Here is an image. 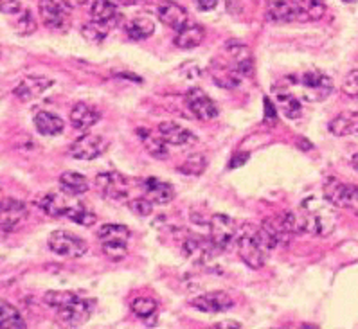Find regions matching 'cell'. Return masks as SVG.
Wrapping results in <instances>:
<instances>
[{
	"mask_svg": "<svg viewBox=\"0 0 358 329\" xmlns=\"http://www.w3.org/2000/svg\"><path fill=\"white\" fill-rule=\"evenodd\" d=\"M60 188H62L63 193L72 194V196H80V194H85L89 191V180L80 173L65 171L60 177Z\"/></svg>",
	"mask_w": 358,
	"mask_h": 329,
	"instance_id": "83f0119b",
	"label": "cell"
},
{
	"mask_svg": "<svg viewBox=\"0 0 358 329\" xmlns=\"http://www.w3.org/2000/svg\"><path fill=\"white\" fill-rule=\"evenodd\" d=\"M34 126H36L38 133L43 137H54L60 135L65 128V122L62 117H58L51 112H38L34 115Z\"/></svg>",
	"mask_w": 358,
	"mask_h": 329,
	"instance_id": "cb8c5ba5",
	"label": "cell"
},
{
	"mask_svg": "<svg viewBox=\"0 0 358 329\" xmlns=\"http://www.w3.org/2000/svg\"><path fill=\"white\" fill-rule=\"evenodd\" d=\"M124 29L132 40H146L155 33V24H153V20L146 19V16H135L124 25Z\"/></svg>",
	"mask_w": 358,
	"mask_h": 329,
	"instance_id": "4dcf8cb0",
	"label": "cell"
},
{
	"mask_svg": "<svg viewBox=\"0 0 358 329\" xmlns=\"http://www.w3.org/2000/svg\"><path fill=\"white\" fill-rule=\"evenodd\" d=\"M144 191H146L151 202L155 203H170L175 198L173 185L159 179L144 180Z\"/></svg>",
	"mask_w": 358,
	"mask_h": 329,
	"instance_id": "d4e9b609",
	"label": "cell"
},
{
	"mask_svg": "<svg viewBox=\"0 0 358 329\" xmlns=\"http://www.w3.org/2000/svg\"><path fill=\"white\" fill-rule=\"evenodd\" d=\"M203 38H205V31H203L202 25L189 24L177 33L175 45L179 49H194L203 42Z\"/></svg>",
	"mask_w": 358,
	"mask_h": 329,
	"instance_id": "484cf974",
	"label": "cell"
},
{
	"mask_svg": "<svg viewBox=\"0 0 358 329\" xmlns=\"http://www.w3.org/2000/svg\"><path fill=\"white\" fill-rule=\"evenodd\" d=\"M54 85V81L49 80V78H42V76H29V78H24L22 81H19V85L13 89V95L20 101H33V99L40 98V95L49 90L51 87Z\"/></svg>",
	"mask_w": 358,
	"mask_h": 329,
	"instance_id": "e0dca14e",
	"label": "cell"
},
{
	"mask_svg": "<svg viewBox=\"0 0 358 329\" xmlns=\"http://www.w3.org/2000/svg\"><path fill=\"white\" fill-rule=\"evenodd\" d=\"M295 216L299 231L319 238L330 236L337 225V212L333 211V203L328 198L308 196L306 200H302Z\"/></svg>",
	"mask_w": 358,
	"mask_h": 329,
	"instance_id": "6da1fadb",
	"label": "cell"
},
{
	"mask_svg": "<svg viewBox=\"0 0 358 329\" xmlns=\"http://www.w3.org/2000/svg\"><path fill=\"white\" fill-rule=\"evenodd\" d=\"M211 74L212 78H214V83H216L218 87H223V89H236V87H240L241 78H243L240 72H236L234 69L223 60L212 61Z\"/></svg>",
	"mask_w": 358,
	"mask_h": 329,
	"instance_id": "7402d4cb",
	"label": "cell"
},
{
	"mask_svg": "<svg viewBox=\"0 0 358 329\" xmlns=\"http://www.w3.org/2000/svg\"><path fill=\"white\" fill-rule=\"evenodd\" d=\"M22 11V0H2V13L19 14Z\"/></svg>",
	"mask_w": 358,
	"mask_h": 329,
	"instance_id": "b9f144b4",
	"label": "cell"
},
{
	"mask_svg": "<svg viewBox=\"0 0 358 329\" xmlns=\"http://www.w3.org/2000/svg\"><path fill=\"white\" fill-rule=\"evenodd\" d=\"M297 146H301L302 150H310L311 144H308L306 139H304V137H301V139H299V141H297Z\"/></svg>",
	"mask_w": 358,
	"mask_h": 329,
	"instance_id": "7dc6e473",
	"label": "cell"
},
{
	"mask_svg": "<svg viewBox=\"0 0 358 329\" xmlns=\"http://www.w3.org/2000/svg\"><path fill=\"white\" fill-rule=\"evenodd\" d=\"M110 2H112V4H115L119 8V5H133V4H137V2H141V0H110Z\"/></svg>",
	"mask_w": 358,
	"mask_h": 329,
	"instance_id": "f6af8a7d",
	"label": "cell"
},
{
	"mask_svg": "<svg viewBox=\"0 0 358 329\" xmlns=\"http://www.w3.org/2000/svg\"><path fill=\"white\" fill-rule=\"evenodd\" d=\"M214 250L220 249L212 243L211 238L203 240V238H197V236H189L188 240H184V245H182V252H184L186 258L191 259L197 264L208 263L209 259L214 256L212 254Z\"/></svg>",
	"mask_w": 358,
	"mask_h": 329,
	"instance_id": "d6986e66",
	"label": "cell"
},
{
	"mask_svg": "<svg viewBox=\"0 0 358 329\" xmlns=\"http://www.w3.org/2000/svg\"><path fill=\"white\" fill-rule=\"evenodd\" d=\"M72 5L67 0H40V16L49 29L62 31L67 27Z\"/></svg>",
	"mask_w": 358,
	"mask_h": 329,
	"instance_id": "9c48e42d",
	"label": "cell"
},
{
	"mask_svg": "<svg viewBox=\"0 0 358 329\" xmlns=\"http://www.w3.org/2000/svg\"><path fill=\"white\" fill-rule=\"evenodd\" d=\"M324 196L333 205L342 209H349L355 214H358V188L351 183H342L337 179L326 180Z\"/></svg>",
	"mask_w": 358,
	"mask_h": 329,
	"instance_id": "8992f818",
	"label": "cell"
},
{
	"mask_svg": "<svg viewBox=\"0 0 358 329\" xmlns=\"http://www.w3.org/2000/svg\"><path fill=\"white\" fill-rule=\"evenodd\" d=\"M351 164H353V168H355V170L358 171V153H357V155L353 157V160H351Z\"/></svg>",
	"mask_w": 358,
	"mask_h": 329,
	"instance_id": "681fc988",
	"label": "cell"
},
{
	"mask_svg": "<svg viewBox=\"0 0 358 329\" xmlns=\"http://www.w3.org/2000/svg\"><path fill=\"white\" fill-rule=\"evenodd\" d=\"M293 85L299 89V98L310 103H321L333 94V80L319 71H308L297 76Z\"/></svg>",
	"mask_w": 358,
	"mask_h": 329,
	"instance_id": "3957f363",
	"label": "cell"
},
{
	"mask_svg": "<svg viewBox=\"0 0 358 329\" xmlns=\"http://www.w3.org/2000/svg\"><path fill=\"white\" fill-rule=\"evenodd\" d=\"M200 11H212L218 5V0H194Z\"/></svg>",
	"mask_w": 358,
	"mask_h": 329,
	"instance_id": "7bdbcfd3",
	"label": "cell"
},
{
	"mask_svg": "<svg viewBox=\"0 0 358 329\" xmlns=\"http://www.w3.org/2000/svg\"><path fill=\"white\" fill-rule=\"evenodd\" d=\"M267 19L276 24H288V22H299L304 19V11H302L301 2H293V0H278L269 5L267 11Z\"/></svg>",
	"mask_w": 358,
	"mask_h": 329,
	"instance_id": "9a60e30c",
	"label": "cell"
},
{
	"mask_svg": "<svg viewBox=\"0 0 358 329\" xmlns=\"http://www.w3.org/2000/svg\"><path fill=\"white\" fill-rule=\"evenodd\" d=\"M159 135L170 146H191V144H197L198 141V137L193 132H189L188 128L180 126L177 122H161Z\"/></svg>",
	"mask_w": 358,
	"mask_h": 329,
	"instance_id": "ffe728a7",
	"label": "cell"
},
{
	"mask_svg": "<svg viewBox=\"0 0 358 329\" xmlns=\"http://www.w3.org/2000/svg\"><path fill=\"white\" fill-rule=\"evenodd\" d=\"M38 24L36 20H34L33 13L29 10H22L19 14V19L14 22V29H16V33L24 34V36H29V34H33L36 31Z\"/></svg>",
	"mask_w": 358,
	"mask_h": 329,
	"instance_id": "74e56055",
	"label": "cell"
},
{
	"mask_svg": "<svg viewBox=\"0 0 358 329\" xmlns=\"http://www.w3.org/2000/svg\"><path fill=\"white\" fill-rule=\"evenodd\" d=\"M113 25L107 24V22H98V20H92L89 24H85L81 27V33L83 36L92 43H101L104 38L109 36V33L112 31Z\"/></svg>",
	"mask_w": 358,
	"mask_h": 329,
	"instance_id": "836d02e7",
	"label": "cell"
},
{
	"mask_svg": "<svg viewBox=\"0 0 358 329\" xmlns=\"http://www.w3.org/2000/svg\"><path fill=\"white\" fill-rule=\"evenodd\" d=\"M344 2H355V0H344Z\"/></svg>",
	"mask_w": 358,
	"mask_h": 329,
	"instance_id": "f907efd6",
	"label": "cell"
},
{
	"mask_svg": "<svg viewBox=\"0 0 358 329\" xmlns=\"http://www.w3.org/2000/svg\"><path fill=\"white\" fill-rule=\"evenodd\" d=\"M80 299L74 292H65V290H51L43 295V302L54 310H60V308H65V306L72 304Z\"/></svg>",
	"mask_w": 358,
	"mask_h": 329,
	"instance_id": "e575fe53",
	"label": "cell"
},
{
	"mask_svg": "<svg viewBox=\"0 0 358 329\" xmlns=\"http://www.w3.org/2000/svg\"><path fill=\"white\" fill-rule=\"evenodd\" d=\"M306 20H321L326 14V5L322 0H299Z\"/></svg>",
	"mask_w": 358,
	"mask_h": 329,
	"instance_id": "f35d334b",
	"label": "cell"
},
{
	"mask_svg": "<svg viewBox=\"0 0 358 329\" xmlns=\"http://www.w3.org/2000/svg\"><path fill=\"white\" fill-rule=\"evenodd\" d=\"M96 188L110 200H124L128 196V180L118 171H104L96 177Z\"/></svg>",
	"mask_w": 358,
	"mask_h": 329,
	"instance_id": "8fae6325",
	"label": "cell"
},
{
	"mask_svg": "<svg viewBox=\"0 0 358 329\" xmlns=\"http://www.w3.org/2000/svg\"><path fill=\"white\" fill-rule=\"evenodd\" d=\"M186 104L191 110L194 117L200 121H212L218 117V106L212 103V99L209 98L203 90L191 89L186 94Z\"/></svg>",
	"mask_w": 358,
	"mask_h": 329,
	"instance_id": "5bb4252c",
	"label": "cell"
},
{
	"mask_svg": "<svg viewBox=\"0 0 358 329\" xmlns=\"http://www.w3.org/2000/svg\"><path fill=\"white\" fill-rule=\"evenodd\" d=\"M245 160H247V157H243V159H241L240 155H236L231 162V168H238V164H243Z\"/></svg>",
	"mask_w": 358,
	"mask_h": 329,
	"instance_id": "bcb514c9",
	"label": "cell"
},
{
	"mask_svg": "<svg viewBox=\"0 0 358 329\" xmlns=\"http://www.w3.org/2000/svg\"><path fill=\"white\" fill-rule=\"evenodd\" d=\"M208 168V160L205 157L197 153V155H191L188 160H186L184 164L179 166V171L184 174H189V177H198V174H202Z\"/></svg>",
	"mask_w": 358,
	"mask_h": 329,
	"instance_id": "d590c367",
	"label": "cell"
},
{
	"mask_svg": "<svg viewBox=\"0 0 358 329\" xmlns=\"http://www.w3.org/2000/svg\"><path fill=\"white\" fill-rule=\"evenodd\" d=\"M58 311V319L62 320L63 324L71 326V328H78V326L85 324L90 317V302L85 299H78L72 304L60 308Z\"/></svg>",
	"mask_w": 358,
	"mask_h": 329,
	"instance_id": "44dd1931",
	"label": "cell"
},
{
	"mask_svg": "<svg viewBox=\"0 0 358 329\" xmlns=\"http://www.w3.org/2000/svg\"><path fill=\"white\" fill-rule=\"evenodd\" d=\"M191 306L197 308L198 311H203V313H223V311L231 310L234 306L232 297L227 292H209L203 293V295L194 297L191 301Z\"/></svg>",
	"mask_w": 358,
	"mask_h": 329,
	"instance_id": "2e32d148",
	"label": "cell"
},
{
	"mask_svg": "<svg viewBox=\"0 0 358 329\" xmlns=\"http://www.w3.org/2000/svg\"><path fill=\"white\" fill-rule=\"evenodd\" d=\"M49 249L63 258H81L89 252V243L69 231H54L49 236Z\"/></svg>",
	"mask_w": 358,
	"mask_h": 329,
	"instance_id": "5b68a950",
	"label": "cell"
},
{
	"mask_svg": "<svg viewBox=\"0 0 358 329\" xmlns=\"http://www.w3.org/2000/svg\"><path fill=\"white\" fill-rule=\"evenodd\" d=\"M236 72L241 76H250L254 72V58L245 43L229 42L225 45V60Z\"/></svg>",
	"mask_w": 358,
	"mask_h": 329,
	"instance_id": "4fadbf2b",
	"label": "cell"
},
{
	"mask_svg": "<svg viewBox=\"0 0 358 329\" xmlns=\"http://www.w3.org/2000/svg\"><path fill=\"white\" fill-rule=\"evenodd\" d=\"M236 236H238V227L232 218L225 214H214L209 220V238L220 250L229 249L236 241Z\"/></svg>",
	"mask_w": 358,
	"mask_h": 329,
	"instance_id": "30bf717a",
	"label": "cell"
},
{
	"mask_svg": "<svg viewBox=\"0 0 358 329\" xmlns=\"http://www.w3.org/2000/svg\"><path fill=\"white\" fill-rule=\"evenodd\" d=\"M69 220H72L74 223H78V225L90 227L96 223V214L92 211H89V209H87L85 205L80 202L74 209H72Z\"/></svg>",
	"mask_w": 358,
	"mask_h": 329,
	"instance_id": "ab89813d",
	"label": "cell"
},
{
	"mask_svg": "<svg viewBox=\"0 0 358 329\" xmlns=\"http://www.w3.org/2000/svg\"><path fill=\"white\" fill-rule=\"evenodd\" d=\"M137 135L141 137L142 144L148 150L153 159L164 160L170 157V151H168V142L162 139V137H153V133L148 132V130H137Z\"/></svg>",
	"mask_w": 358,
	"mask_h": 329,
	"instance_id": "f1b7e54d",
	"label": "cell"
},
{
	"mask_svg": "<svg viewBox=\"0 0 358 329\" xmlns=\"http://www.w3.org/2000/svg\"><path fill=\"white\" fill-rule=\"evenodd\" d=\"M110 148V141L103 135H81L78 137L74 142L71 144V153L72 159L78 160H94L98 157H101L103 153H107V150Z\"/></svg>",
	"mask_w": 358,
	"mask_h": 329,
	"instance_id": "52a82bcc",
	"label": "cell"
},
{
	"mask_svg": "<svg viewBox=\"0 0 358 329\" xmlns=\"http://www.w3.org/2000/svg\"><path fill=\"white\" fill-rule=\"evenodd\" d=\"M236 243H238L240 258L252 270L261 269L267 258H269L270 250L278 247L272 236L269 234V231L263 225L260 229H256V227L249 225V223L238 229Z\"/></svg>",
	"mask_w": 358,
	"mask_h": 329,
	"instance_id": "7a4b0ae2",
	"label": "cell"
},
{
	"mask_svg": "<svg viewBox=\"0 0 358 329\" xmlns=\"http://www.w3.org/2000/svg\"><path fill=\"white\" fill-rule=\"evenodd\" d=\"M330 132L337 137L358 135V112L340 113L330 122Z\"/></svg>",
	"mask_w": 358,
	"mask_h": 329,
	"instance_id": "4316f807",
	"label": "cell"
},
{
	"mask_svg": "<svg viewBox=\"0 0 358 329\" xmlns=\"http://www.w3.org/2000/svg\"><path fill=\"white\" fill-rule=\"evenodd\" d=\"M214 328L216 329H225V328L240 329V328H243V326H241L240 322H236V320H225V322H218V324H214Z\"/></svg>",
	"mask_w": 358,
	"mask_h": 329,
	"instance_id": "ee69618b",
	"label": "cell"
},
{
	"mask_svg": "<svg viewBox=\"0 0 358 329\" xmlns=\"http://www.w3.org/2000/svg\"><path fill=\"white\" fill-rule=\"evenodd\" d=\"M98 238L104 254L113 261H119L128 254V240H130L128 227L121 223H104L99 227Z\"/></svg>",
	"mask_w": 358,
	"mask_h": 329,
	"instance_id": "277c9868",
	"label": "cell"
},
{
	"mask_svg": "<svg viewBox=\"0 0 358 329\" xmlns=\"http://www.w3.org/2000/svg\"><path fill=\"white\" fill-rule=\"evenodd\" d=\"M90 16L98 22H107V24L115 25L119 20L118 5L112 4L110 0H96L92 8H90Z\"/></svg>",
	"mask_w": 358,
	"mask_h": 329,
	"instance_id": "f546056e",
	"label": "cell"
},
{
	"mask_svg": "<svg viewBox=\"0 0 358 329\" xmlns=\"http://www.w3.org/2000/svg\"><path fill=\"white\" fill-rule=\"evenodd\" d=\"M80 203L78 196L72 194H60V193H49L40 196L36 205L43 214H47L51 218H69L71 216L72 209Z\"/></svg>",
	"mask_w": 358,
	"mask_h": 329,
	"instance_id": "ba28073f",
	"label": "cell"
},
{
	"mask_svg": "<svg viewBox=\"0 0 358 329\" xmlns=\"http://www.w3.org/2000/svg\"><path fill=\"white\" fill-rule=\"evenodd\" d=\"M67 2H69L72 8H80V5H85L89 0H67Z\"/></svg>",
	"mask_w": 358,
	"mask_h": 329,
	"instance_id": "c3c4849f",
	"label": "cell"
},
{
	"mask_svg": "<svg viewBox=\"0 0 358 329\" xmlns=\"http://www.w3.org/2000/svg\"><path fill=\"white\" fill-rule=\"evenodd\" d=\"M132 311L141 319H150V317L155 315L157 302L150 297H137L132 301Z\"/></svg>",
	"mask_w": 358,
	"mask_h": 329,
	"instance_id": "8d00e7d4",
	"label": "cell"
},
{
	"mask_svg": "<svg viewBox=\"0 0 358 329\" xmlns=\"http://www.w3.org/2000/svg\"><path fill=\"white\" fill-rule=\"evenodd\" d=\"M101 119L98 109L87 103H76L71 110V124L76 130H89Z\"/></svg>",
	"mask_w": 358,
	"mask_h": 329,
	"instance_id": "603a6c76",
	"label": "cell"
},
{
	"mask_svg": "<svg viewBox=\"0 0 358 329\" xmlns=\"http://www.w3.org/2000/svg\"><path fill=\"white\" fill-rule=\"evenodd\" d=\"M128 209L135 214V216L146 218L153 212V202L148 198H133L128 202Z\"/></svg>",
	"mask_w": 358,
	"mask_h": 329,
	"instance_id": "60d3db41",
	"label": "cell"
},
{
	"mask_svg": "<svg viewBox=\"0 0 358 329\" xmlns=\"http://www.w3.org/2000/svg\"><path fill=\"white\" fill-rule=\"evenodd\" d=\"M155 13L162 24L175 29L177 33H179L180 29H184L186 25H188V11H186L182 5L177 4V2H171V0H161V2L157 4Z\"/></svg>",
	"mask_w": 358,
	"mask_h": 329,
	"instance_id": "ac0fdd59",
	"label": "cell"
},
{
	"mask_svg": "<svg viewBox=\"0 0 358 329\" xmlns=\"http://www.w3.org/2000/svg\"><path fill=\"white\" fill-rule=\"evenodd\" d=\"M276 99H278L279 106H281V112L287 115L288 119H299L302 113V106L299 98L287 90H278L276 89Z\"/></svg>",
	"mask_w": 358,
	"mask_h": 329,
	"instance_id": "1f68e13d",
	"label": "cell"
},
{
	"mask_svg": "<svg viewBox=\"0 0 358 329\" xmlns=\"http://www.w3.org/2000/svg\"><path fill=\"white\" fill-rule=\"evenodd\" d=\"M27 205L14 198H4L2 200V232L11 234L16 232L27 220Z\"/></svg>",
	"mask_w": 358,
	"mask_h": 329,
	"instance_id": "7c38bea8",
	"label": "cell"
},
{
	"mask_svg": "<svg viewBox=\"0 0 358 329\" xmlns=\"http://www.w3.org/2000/svg\"><path fill=\"white\" fill-rule=\"evenodd\" d=\"M0 328L2 329H24L25 326L24 317L20 315V311L14 306L2 301L0 304Z\"/></svg>",
	"mask_w": 358,
	"mask_h": 329,
	"instance_id": "d6a6232c",
	"label": "cell"
}]
</instances>
